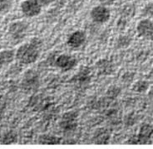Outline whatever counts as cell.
Listing matches in <instances>:
<instances>
[{"label":"cell","instance_id":"cell-1","mask_svg":"<svg viewBox=\"0 0 153 149\" xmlns=\"http://www.w3.org/2000/svg\"><path fill=\"white\" fill-rule=\"evenodd\" d=\"M42 45V39L39 38H32L30 42L24 43L18 48L16 53L17 60L22 64L33 63L39 57Z\"/></svg>","mask_w":153,"mask_h":149},{"label":"cell","instance_id":"cell-2","mask_svg":"<svg viewBox=\"0 0 153 149\" xmlns=\"http://www.w3.org/2000/svg\"><path fill=\"white\" fill-rule=\"evenodd\" d=\"M153 135V125L150 123H143L140 127L137 135H133L129 138V144L146 145L151 143V138Z\"/></svg>","mask_w":153,"mask_h":149},{"label":"cell","instance_id":"cell-3","mask_svg":"<svg viewBox=\"0 0 153 149\" xmlns=\"http://www.w3.org/2000/svg\"><path fill=\"white\" fill-rule=\"evenodd\" d=\"M39 86V77L37 72L34 70H27L24 73L22 80L21 87L23 91L27 92H34L38 89Z\"/></svg>","mask_w":153,"mask_h":149},{"label":"cell","instance_id":"cell-4","mask_svg":"<svg viewBox=\"0 0 153 149\" xmlns=\"http://www.w3.org/2000/svg\"><path fill=\"white\" fill-rule=\"evenodd\" d=\"M28 28L27 24L23 21H17L12 23L8 27V34L15 42H19L25 38Z\"/></svg>","mask_w":153,"mask_h":149},{"label":"cell","instance_id":"cell-5","mask_svg":"<svg viewBox=\"0 0 153 149\" xmlns=\"http://www.w3.org/2000/svg\"><path fill=\"white\" fill-rule=\"evenodd\" d=\"M78 116L76 112L69 111L62 116L59 127L66 132H71L76 129L78 125Z\"/></svg>","mask_w":153,"mask_h":149},{"label":"cell","instance_id":"cell-6","mask_svg":"<svg viewBox=\"0 0 153 149\" xmlns=\"http://www.w3.org/2000/svg\"><path fill=\"white\" fill-rule=\"evenodd\" d=\"M42 5L37 0H24L20 5L22 13L27 18H33L40 14Z\"/></svg>","mask_w":153,"mask_h":149},{"label":"cell","instance_id":"cell-7","mask_svg":"<svg viewBox=\"0 0 153 149\" xmlns=\"http://www.w3.org/2000/svg\"><path fill=\"white\" fill-rule=\"evenodd\" d=\"M90 17L94 23H105L111 18V12L107 6L101 4L92 8L90 12Z\"/></svg>","mask_w":153,"mask_h":149},{"label":"cell","instance_id":"cell-8","mask_svg":"<svg viewBox=\"0 0 153 149\" xmlns=\"http://www.w3.org/2000/svg\"><path fill=\"white\" fill-rule=\"evenodd\" d=\"M137 32L140 38L153 41V21L148 19H142L137 25Z\"/></svg>","mask_w":153,"mask_h":149},{"label":"cell","instance_id":"cell-9","mask_svg":"<svg viewBox=\"0 0 153 149\" xmlns=\"http://www.w3.org/2000/svg\"><path fill=\"white\" fill-rule=\"evenodd\" d=\"M77 64V59L68 54H60L56 57L54 65L64 72L72 70Z\"/></svg>","mask_w":153,"mask_h":149},{"label":"cell","instance_id":"cell-10","mask_svg":"<svg viewBox=\"0 0 153 149\" xmlns=\"http://www.w3.org/2000/svg\"><path fill=\"white\" fill-rule=\"evenodd\" d=\"M87 41V35L86 33L82 30H76L73 32L69 35L67 44L72 48H79Z\"/></svg>","mask_w":153,"mask_h":149},{"label":"cell","instance_id":"cell-11","mask_svg":"<svg viewBox=\"0 0 153 149\" xmlns=\"http://www.w3.org/2000/svg\"><path fill=\"white\" fill-rule=\"evenodd\" d=\"M96 69L100 75L108 76L115 73L116 67L114 63L110 60L106 58H102L96 63Z\"/></svg>","mask_w":153,"mask_h":149},{"label":"cell","instance_id":"cell-12","mask_svg":"<svg viewBox=\"0 0 153 149\" xmlns=\"http://www.w3.org/2000/svg\"><path fill=\"white\" fill-rule=\"evenodd\" d=\"M111 138V133L109 130L107 128H97L93 133L92 137V141L96 144L99 145H103V144H107Z\"/></svg>","mask_w":153,"mask_h":149},{"label":"cell","instance_id":"cell-13","mask_svg":"<svg viewBox=\"0 0 153 149\" xmlns=\"http://www.w3.org/2000/svg\"><path fill=\"white\" fill-rule=\"evenodd\" d=\"M91 81V70L88 68H82L78 73L72 77L71 82L78 84L88 83Z\"/></svg>","mask_w":153,"mask_h":149},{"label":"cell","instance_id":"cell-14","mask_svg":"<svg viewBox=\"0 0 153 149\" xmlns=\"http://www.w3.org/2000/svg\"><path fill=\"white\" fill-rule=\"evenodd\" d=\"M14 57H16V54L13 50H4L0 52V63L2 66L9 64Z\"/></svg>","mask_w":153,"mask_h":149},{"label":"cell","instance_id":"cell-15","mask_svg":"<svg viewBox=\"0 0 153 149\" xmlns=\"http://www.w3.org/2000/svg\"><path fill=\"white\" fill-rule=\"evenodd\" d=\"M132 39L131 37L127 36V35H121L118 38L116 39V42H115V47L117 49H124L130 46L131 43Z\"/></svg>","mask_w":153,"mask_h":149},{"label":"cell","instance_id":"cell-16","mask_svg":"<svg viewBox=\"0 0 153 149\" xmlns=\"http://www.w3.org/2000/svg\"><path fill=\"white\" fill-rule=\"evenodd\" d=\"M38 142L40 144H45V145H56V144H59L60 143V139L55 136L53 135H49V134H44L42 135Z\"/></svg>","mask_w":153,"mask_h":149},{"label":"cell","instance_id":"cell-17","mask_svg":"<svg viewBox=\"0 0 153 149\" xmlns=\"http://www.w3.org/2000/svg\"><path fill=\"white\" fill-rule=\"evenodd\" d=\"M150 87V83L146 80H139L132 85V91L137 93H144Z\"/></svg>","mask_w":153,"mask_h":149},{"label":"cell","instance_id":"cell-18","mask_svg":"<svg viewBox=\"0 0 153 149\" xmlns=\"http://www.w3.org/2000/svg\"><path fill=\"white\" fill-rule=\"evenodd\" d=\"M135 12H136V8L133 4H128L125 5L121 11V15L123 18L125 19H128V18H131L133 17L135 14Z\"/></svg>","mask_w":153,"mask_h":149},{"label":"cell","instance_id":"cell-19","mask_svg":"<svg viewBox=\"0 0 153 149\" xmlns=\"http://www.w3.org/2000/svg\"><path fill=\"white\" fill-rule=\"evenodd\" d=\"M13 8V0H0V15L8 13Z\"/></svg>","mask_w":153,"mask_h":149},{"label":"cell","instance_id":"cell-20","mask_svg":"<svg viewBox=\"0 0 153 149\" xmlns=\"http://www.w3.org/2000/svg\"><path fill=\"white\" fill-rule=\"evenodd\" d=\"M121 92H122V89L119 87H117V86H111L107 91V98L109 99H116L120 95Z\"/></svg>","mask_w":153,"mask_h":149},{"label":"cell","instance_id":"cell-21","mask_svg":"<svg viewBox=\"0 0 153 149\" xmlns=\"http://www.w3.org/2000/svg\"><path fill=\"white\" fill-rule=\"evenodd\" d=\"M16 141H17V133L13 131L5 134V136L3 138V143L4 144H12L14 143Z\"/></svg>","mask_w":153,"mask_h":149},{"label":"cell","instance_id":"cell-22","mask_svg":"<svg viewBox=\"0 0 153 149\" xmlns=\"http://www.w3.org/2000/svg\"><path fill=\"white\" fill-rule=\"evenodd\" d=\"M134 77H135V73L127 72L124 75H123V77H122V81H123V83H124L129 84L133 81Z\"/></svg>","mask_w":153,"mask_h":149},{"label":"cell","instance_id":"cell-23","mask_svg":"<svg viewBox=\"0 0 153 149\" xmlns=\"http://www.w3.org/2000/svg\"><path fill=\"white\" fill-rule=\"evenodd\" d=\"M136 122H137V117L133 113L128 114L125 118V123L126 126H132Z\"/></svg>","mask_w":153,"mask_h":149},{"label":"cell","instance_id":"cell-24","mask_svg":"<svg viewBox=\"0 0 153 149\" xmlns=\"http://www.w3.org/2000/svg\"><path fill=\"white\" fill-rule=\"evenodd\" d=\"M126 23H127V19H125V18H123V17H121V18L119 19L117 23V28H118L119 30H123V29H125V28H126Z\"/></svg>","mask_w":153,"mask_h":149},{"label":"cell","instance_id":"cell-25","mask_svg":"<svg viewBox=\"0 0 153 149\" xmlns=\"http://www.w3.org/2000/svg\"><path fill=\"white\" fill-rule=\"evenodd\" d=\"M142 13L144 15H153V3L146 5L145 8L142 10Z\"/></svg>","mask_w":153,"mask_h":149},{"label":"cell","instance_id":"cell-26","mask_svg":"<svg viewBox=\"0 0 153 149\" xmlns=\"http://www.w3.org/2000/svg\"><path fill=\"white\" fill-rule=\"evenodd\" d=\"M39 4H41L42 6H48L50 4L53 3L54 0H37Z\"/></svg>","mask_w":153,"mask_h":149},{"label":"cell","instance_id":"cell-27","mask_svg":"<svg viewBox=\"0 0 153 149\" xmlns=\"http://www.w3.org/2000/svg\"><path fill=\"white\" fill-rule=\"evenodd\" d=\"M114 0H100L102 5H104V6H107V5H110V4H112Z\"/></svg>","mask_w":153,"mask_h":149},{"label":"cell","instance_id":"cell-28","mask_svg":"<svg viewBox=\"0 0 153 149\" xmlns=\"http://www.w3.org/2000/svg\"><path fill=\"white\" fill-rule=\"evenodd\" d=\"M54 2L58 5V7H62L65 4L66 0H54Z\"/></svg>","mask_w":153,"mask_h":149},{"label":"cell","instance_id":"cell-29","mask_svg":"<svg viewBox=\"0 0 153 149\" xmlns=\"http://www.w3.org/2000/svg\"><path fill=\"white\" fill-rule=\"evenodd\" d=\"M148 98H149L150 101L153 103V88H152L148 92Z\"/></svg>","mask_w":153,"mask_h":149},{"label":"cell","instance_id":"cell-30","mask_svg":"<svg viewBox=\"0 0 153 149\" xmlns=\"http://www.w3.org/2000/svg\"><path fill=\"white\" fill-rule=\"evenodd\" d=\"M137 1H145V0H137Z\"/></svg>","mask_w":153,"mask_h":149},{"label":"cell","instance_id":"cell-31","mask_svg":"<svg viewBox=\"0 0 153 149\" xmlns=\"http://www.w3.org/2000/svg\"><path fill=\"white\" fill-rule=\"evenodd\" d=\"M1 67H2V65H1V63H0V69H1Z\"/></svg>","mask_w":153,"mask_h":149}]
</instances>
